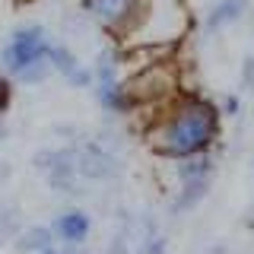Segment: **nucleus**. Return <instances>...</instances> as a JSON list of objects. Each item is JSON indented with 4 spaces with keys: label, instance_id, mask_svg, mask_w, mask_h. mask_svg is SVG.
<instances>
[{
    "label": "nucleus",
    "instance_id": "nucleus-1",
    "mask_svg": "<svg viewBox=\"0 0 254 254\" xmlns=\"http://www.w3.org/2000/svg\"><path fill=\"white\" fill-rule=\"evenodd\" d=\"M219 133V111L206 99H185L172 108L169 118L156 124L149 133V143L159 156L169 159H190L213 146Z\"/></svg>",
    "mask_w": 254,
    "mask_h": 254
},
{
    "label": "nucleus",
    "instance_id": "nucleus-2",
    "mask_svg": "<svg viewBox=\"0 0 254 254\" xmlns=\"http://www.w3.org/2000/svg\"><path fill=\"white\" fill-rule=\"evenodd\" d=\"M54 38L48 35V29L42 22H22L16 26L0 45V70L10 79H16L22 70H29L32 64L48 61V48Z\"/></svg>",
    "mask_w": 254,
    "mask_h": 254
},
{
    "label": "nucleus",
    "instance_id": "nucleus-3",
    "mask_svg": "<svg viewBox=\"0 0 254 254\" xmlns=\"http://www.w3.org/2000/svg\"><path fill=\"white\" fill-rule=\"evenodd\" d=\"M79 3L99 29L115 38H127L146 22L153 0H79Z\"/></svg>",
    "mask_w": 254,
    "mask_h": 254
},
{
    "label": "nucleus",
    "instance_id": "nucleus-4",
    "mask_svg": "<svg viewBox=\"0 0 254 254\" xmlns=\"http://www.w3.org/2000/svg\"><path fill=\"white\" fill-rule=\"evenodd\" d=\"M48 64H51V73L64 76L67 86H73V89H89L92 86V67L79 64V58L64 42H51V48H48Z\"/></svg>",
    "mask_w": 254,
    "mask_h": 254
},
{
    "label": "nucleus",
    "instance_id": "nucleus-5",
    "mask_svg": "<svg viewBox=\"0 0 254 254\" xmlns=\"http://www.w3.org/2000/svg\"><path fill=\"white\" fill-rule=\"evenodd\" d=\"M51 232H54V242L58 245H83L92 232V219L83 210H64L51 222Z\"/></svg>",
    "mask_w": 254,
    "mask_h": 254
},
{
    "label": "nucleus",
    "instance_id": "nucleus-6",
    "mask_svg": "<svg viewBox=\"0 0 254 254\" xmlns=\"http://www.w3.org/2000/svg\"><path fill=\"white\" fill-rule=\"evenodd\" d=\"M95 99H99V105L111 111V115H127V111H133L140 105L133 89L124 83V79H111V83H95Z\"/></svg>",
    "mask_w": 254,
    "mask_h": 254
},
{
    "label": "nucleus",
    "instance_id": "nucleus-7",
    "mask_svg": "<svg viewBox=\"0 0 254 254\" xmlns=\"http://www.w3.org/2000/svg\"><path fill=\"white\" fill-rule=\"evenodd\" d=\"M245 10H248V0H219V3L206 13L203 29L206 32H219V29H226V26H232V22L242 19Z\"/></svg>",
    "mask_w": 254,
    "mask_h": 254
},
{
    "label": "nucleus",
    "instance_id": "nucleus-8",
    "mask_svg": "<svg viewBox=\"0 0 254 254\" xmlns=\"http://www.w3.org/2000/svg\"><path fill=\"white\" fill-rule=\"evenodd\" d=\"M13 242L22 254H35V251L48 248V245H54V232H51V226H29V229H19V235Z\"/></svg>",
    "mask_w": 254,
    "mask_h": 254
},
{
    "label": "nucleus",
    "instance_id": "nucleus-9",
    "mask_svg": "<svg viewBox=\"0 0 254 254\" xmlns=\"http://www.w3.org/2000/svg\"><path fill=\"white\" fill-rule=\"evenodd\" d=\"M13 79L3 73V70H0V115H6V111H10V105H13Z\"/></svg>",
    "mask_w": 254,
    "mask_h": 254
},
{
    "label": "nucleus",
    "instance_id": "nucleus-10",
    "mask_svg": "<svg viewBox=\"0 0 254 254\" xmlns=\"http://www.w3.org/2000/svg\"><path fill=\"white\" fill-rule=\"evenodd\" d=\"M222 111H226V115H235V111H238V99H235V95H229V99L222 102Z\"/></svg>",
    "mask_w": 254,
    "mask_h": 254
},
{
    "label": "nucleus",
    "instance_id": "nucleus-11",
    "mask_svg": "<svg viewBox=\"0 0 254 254\" xmlns=\"http://www.w3.org/2000/svg\"><path fill=\"white\" fill-rule=\"evenodd\" d=\"M0 118H3V115H0Z\"/></svg>",
    "mask_w": 254,
    "mask_h": 254
}]
</instances>
